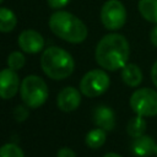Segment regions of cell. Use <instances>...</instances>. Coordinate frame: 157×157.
I'll use <instances>...</instances> for the list:
<instances>
[{"mask_svg":"<svg viewBox=\"0 0 157 157\" xmlns=\"http://www.w3.org/2000/svg\"><path fill=\"white\" fill-rule=\"evenodd\" d=\"M130 55L129 42L123 34L110 33L104 36L96 47V61L105 70L115 71L128 64Z\"/></svg>","mask_w":157,"mask_h":157,"instance_id":"cell-1","label":"cell"},{"mask_svg":"<svg viewBox=\"0 0 157 157\" xmlns=\"http://www.w3.org/2000/svg\"><path fill=\"white\" fill-rule=\"evenodd\" d=\"M49 28L59 38L69 43H81L87 37L86 25L67 11H56L49 18Z\"/></svg>","mask_w":157,"mask_h":157,"instance_id":"cell-2","label":"cell"},{"mask_svg":"<svg viewBox=\"0 0 157 157\" xmlns=\"http://www.w3.org/2000/svg\"><path fill=\"white\" fill-rule=\"evenodd\" d=\"M40 66L50 78L64 80L72 74L75 63L72 56L63 48L49 47L42 54Z\"/></svg>","mask_w":157,"mask_h":157,"instance_id":"cell-3","label":"cell"},{"mask_svg":"<svg viewBox=\"0 0 157 157\" xmlns=\"http://www.w3.org/2000/svg\"><path fill=\"white\" fill-rule=\"evenodd\" d=\"M48 86L43 78L36 75L26 76L21 83V98L28 108L40 107L48 98Z\"/></svg>","mask_w":157,"mask_h":157,"instance_id":"cell-4","label":"cell"},{"mask_svg":"<svg viewBox=\"0 0 157 157\" xmlns=\"http://www.w3.org/2000/svg\"><path fill=\"white\" fill-rule=\"evenodd\" d=\"M130 107L137 115H157V92L148 87L136 90L130 97Z\"/></svg>","mask_w":157,"mask_h":157,"instance_id":"cell-5","label":"cell"},{"mask_svg":"<svg viewBox=\"0 0 157 157\" xmlns=\"http://www.w3.org/2000/svg\"><path fill=\"white\" fill-rule=\"evenodd\" d=\"M109 76L103 70H91L83 75L80 81V91L86 97H97L103 94L109 87Z\"/></svg>","mask_w":157,"mask_h":157,"instance_id":"cell-6","label":"cell"},{"mask_svg":"<svg viewBox=\"0 0 157 157\" xmlns=\"http://www.w3.org/2000/svg\"><path fill=\"white\" fill-rule=\"evenodd\" d=\"M101 21L107 29L115 31L121 28L126 21V10L121 1L108 0L101 9Z\"/></svg>","mask_w":157,"mask_h":157,"instance_id":"cell-7","label":"cell"},{"mask_svg":"<svg viewBox=\"0 0 157 157\" xmlns=\"http://www.w3.org/2000/svg\"><path fill=\"white\" fill-rule=\"evenodd\" d=\"M20 86V80L15 70L12 69H4L0 71V98L10 99L12 98Z\"/></svg>","mask_w":157,"mask_h":157,"instance_id":"cell-8","label":"cell"},{"mask_svg":"<svg viewBox=\"0 0 157 157\" xmlns=\"http://www.w3.org/2000/svg\"><path fill=\"white\" fill-rule=\"evenodd\" d=\"M18 45L23 52L36 54L43 49L44 39L39 32L34 29H26L22 31L18 36Z\"/></svg>","mask_w":157,"mask_h":157,"instance_id":"cell-9","label":"cell"},{"mask_svg":"<svg viewBox=\"0 0 157 157\" xmlns=\"http://www.w3.org/2000/svg\"><path fill=\"white\" fill-rule=\"evenodd\" d=\"M80 103H81L80 92L78 90L71 86L63 88L59 92L58 98H56V104L59 109L63 112H72L78 108Z\"/></svg>","mask_w":157,"mask_h":157,"instance_id":"cell-10","label":"cell"},{"mask_svg":"<svg viewBox=\"0 0 157 157\" xmlns=\"http://www.w3.org/2000/svg\"><path fill=\"white\" fill-rule=\"evenodd\" d=\"M93 120L98 128H101L105 131L113 130V128L115 125L114 112L109 107H105V105H99L96 108V110L93 113Z\"/></svg>","mask_w":157,"mask_h":157,"instance_id":"cell-11","label":"cell"},{"mask_svg":"<svg viewBox=\"0 0 157 157\" xmlns=\"http://www.w3.org/2000/svg\"><path fill=\"white\" fill-rule=\"evenodd\" d=\"M155 146H156L155 140L151 136L144 134L139 137H135L131 145V150L137 157H148L151 153H153Z\"/></svg>","mask_w":157,"mask_h":157,"instance_id":"cell-12","label":"cell"},{"mask_svg":"<svg viewBox=\"0 0 157 157\" xmlns=\"http://www.w3.org/2000/svg\"><path fill=\"white\" fill-rule=\"evenodd\" d=\"M121 78L125 85L137 87L142 81V71L136 64H126L121 67Z\"/></svg>","mask_w":157,"mask_h":157,"instance_id":"cell-13","label":"cell"},{"mask_svg":"<svg viewBox=\"0 0 157 157\" xmlns=\"http://www.w3.org/2000/svg\"><path fill=\"white\" fill-rule=\"evenodd\" d=\"M137 7L146 21L157 25V0H139Z\"/></svg>","mask_w":157,"mask_h":157,"instance_id":"cell-14","label":"cell"},{"mask_svg":"<svg viewBox=\"0 0 157 157\" xmlns=\"http://www.w3.org/2000/svg\"><path fill=\"white\" fill-rule=\"evenodd\" d=\"M17 23L16 15L7 7H0V32H11Z\"/></svg>","mask_w":157,"mask_h":157,"instance_id":"cell-15","label":"cell"},{"mask_svg":"<svg viewBox=\"0 0 157 157\" xmlns=\"http://www.w3.org/2000/svg\"><path fill=\"white\" fill-rule=\"evenodd\" d=\"M126 131L128 134L131 136V137H139L141 135L145 134L146 131V120L144 119L142 115H137L131 118L129 121H128V125H126Z\"/></svg>","mask_w":157,"mask_h":157,"instance_id":"cell-16","label":"cell"},{"mask_svg":"<svg viewBox=\"0 0 157 157\" xmlns=\"http://www.w3.org/2000/svg\"><path fill=\"white\" fill-rule=\"evenodd\" d=\"M105 130L97 128L86 135V145L91 148H99L105 142Z\"/></svg>","mask_w":157,"mask_h":157,"instance_id":"cell-17","label":"cell"},{"mask_svg":"<svg viewBox=\"0 0 157 157\" xmlns=\"http://www.w3.org/2000/svg\"><path fill=\"white\" fill-rule=\"evenodd\" d=\"M25 63H26V59H25V55L21 52H12L7 56V65H9L10 69H12L15 71L22 69Z\"/></svg>","mask_w":157,"mask_h":157,"instance_id":"cell-18","label":"cell"},{"mask_svg":"<svg viewBox=\"0 0 157 157\" xmlns=\"http://www.w3.org/2000/svg\"><path fill=\"white\" fill-rule=\"evenodd\" d=\"M0 157H25V155L17 145L5 144L0 147Z\"/></svg>","mask_w":157,"mask_h":157,"instance_id":"cell-19","label":"cell"},{"mask_svg":"<svg viewBox=\"0 0 157 157\" xmlns=\"http://www.w3.org/2000/svg\"><path fill=\"white\" fill-rule=\"evenodd\" d=\"M27 115H28V112H27V109H26L25 107H22V105L16 107V109H15V112H13V117H15V119H16L17 121L25 120V119L27 118Z\"/></svg>","mask_w":157,"mask_h":157,"instance_id":"cell-20","label":"cell"},{"mask_svg":"<svg viewBox=\"0 0 157 157\" xmlns=\"http://www.w3.org/2000/svg\"><path fill=\"white\" fill-rule=\"evenodd\" d=\"M48 1V5L52 7V9H60V7H64L66 6L70 0H47Z\"/></svg>","mask_w":157,"mask_h":157,"instance_id":"cell-21","label":"cell"},{"mask_svg":"<svg viewBox=\"0 0 157 157\" xmlns=\"http://www.w3.org/2000/svg\"><path fill=\"white\" fill-rule=\"evenodd\" d=\"M56 157H76V155H75V152L71 148H69V147H61L58 151Z\"/></svg>","mask_w":157,"mask_h":157,"instance_id":"cell-22","label":"cell"},{"mask_svg":"<svg viewBox=\"0 0 157 157\" xmlns=\"http://www.w3.org/2000/svg\"><path fill=\"white\" fill-rule=\"evenodd\" d=\"M150 40L155 47H157V25L155 27H152V29L150 32Z\"/></svg>","mask_w":157,"mask_h":157,"instance_id":"cell-23","label":"cell"},{"mask_svg":"<svg viewBox=\"0 0 157 157\" xmlns=\"http://www.w3.org/2000/svg\"><path fill=\"white\" fill-rule=\"evenodd\" d=\"M151 78H152V82L155 83V86L157 87V60L152 65V69H151Z\"/></svg>","mask_w":157,"mask_h":157,"instance_id":"cell-24","label":"cell"},{"mask_svg":"<svg viewBox=\"0 0 157 157\" xmlns=\"http://www.w3.org/2000/svg\"><path fill=\"white\" fill-rule=\"evenodd\" d=\"M104 157H121V156L118 155V153H114V152H109V153L104 155Z\"/></svg>","mask_w":157,"mask_h":157,"instance_id":"cell-25","label":"cell"},{"mask_svg":"<svg viewBox=\"0 0 157 157\" xmlns=\"http://www.w3.org/2000/svg\"><path fill=\"white\" fill-rule=\"evenodd\" d=\"M153 153L157 156V144H156V146H155V151H153Z\"/></svg>","mask_w":157,"mask_h":157,"instance_id":"cell-26","label":"cell"},{"mask_svg":"<svg viewBox=\"0 0 157 157\" xmlns=\"http://www.w3.org/2000/svg\"><path fill=\"white\" fill-rule=\"evenodd\" d=\"M1 2H2V0H0V4H1Z\"/></svg>","mask_w":157,"mask_h":157,"instance_id":"cell-27","label":"cell"}]
</instances>
